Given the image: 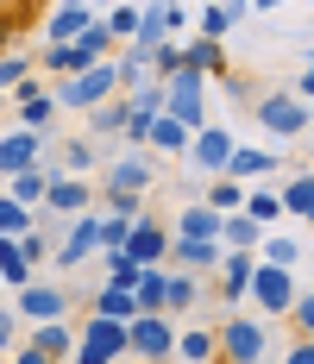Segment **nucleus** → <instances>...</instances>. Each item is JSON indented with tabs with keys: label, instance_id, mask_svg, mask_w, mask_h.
Segmentation results:
<instances>
[{
	"label": "nucleus",
	"instance_id": "nucleus-46",
	"mask_svg": "<svg viewBox=\"0 0 314 364\" xmlns=\"http://www.w3.org/2000/svg\"><path fill=\"white\" fill-rule=\"evenodd\" d=\"M70 364H113V358H101V352H88L82 339H75V352H70Z\"/></svg>",
	"mask_w": 314,
	"mask_h": 364
},
{
	"label": "nucleus",
	"instance_id": "nucleus-42",
	"mask_svg": "<svg viewBox=\"0 0 314 364\" xmlns=\"http://www.w3.org/2000/svg\"><path fill=\"white\" fill-rule=\"evenodd\" d=\"M32 63H26V57H6V50H0V88H19V82H32Z\"/></svg>",
	"mask_w": 314,
	"mask_h": 364
},
{
	"label": "nucleus",
	"instance_id": "nucleus-4",
	"mask_svg": "<svg viewBox=\"0 0 314 364\" xmlns=\"http://www.w3.org/2000/svg\"><path fill=\"white\" fill-rule=\"evenodd\" d=\"M13 314H19V321H32V327L63 321V314H70V295L57 289V283H26V289H13Z\"/></svg>",
	"mask_w": 314,
	"mask_h": 364
},
{
	"label": "nucleus",
	"instance_id": "nucleus-6",
	"mask_svg": "<svg viewBox=\"0 0 314 364\" xmlns=\"http://www.w3.org/2000/svg\"><path fill=\"white\" fill-rule=\"evenodd\" d=\"M113 63H95V70H82V75H70L63 82V107H75V113H88V107H101V101H113Z\"/></svg>",
	"mask_w": 314,
	"mask_h": 364
},
{
	"label": "nucleus",
	"instance_id": "nucleus-37",
	"mask_svg": "<svg viewBox=\"0 0 314 364\" xmlns=\"http://www.w3.org/2000/svg\"><path fill=\"white\" fill-rule=\"evenodd\" d=\"M101 257H107V289H132L139 283V264L126 252H101Z\"/></svg>",
	"mask_w": 314,
	"mask_h": 364
},
{
	"label": "nucleus",
	"instance_id": "nucleus-26",
	"mask_svg": "<svg viewBox=\"0 0 314 364\" xmlns=\"http://www.w3.org/2000/svg\"><path fill=\"white\" fill-rule=\"evenodd\" d=\"M164 283H170V270H164V264L139 270V283H132V301H139V314H164Z\"/></svg>",
	"mask_w": 314,
	"mask_h": 364
},
{
	"label": "nucleus",
	"instance_id": "nucleus-25",
	"mask_svg": "<svg viewBox=\"0 0 314 364\" xmlns=\"http://www.w3.org/2000/svg\"><path fill=\"white\" fill-rule=\"evenodd\" d=\"M239 19H245V0H226V6H214V0H208V6H202V32H195V38L226 44V32H233Z\"/></svg>",
	"mask_w": 314,
	"mask_h": 364
},
{
	"label": "nucleus",
	"instance_id": "nucleus-20",
	"mask_svg": "<svg viewBox=\"0 0 314 364\" xmlns=\"http://www.w3.org/2000/svg\"><path fill=\"white\" fill-rule=\"evenodd\" d=\"M88 195H95V188H88V182L82 176H51V188H44V208H51V214H82V208H88Z\"/></svg>",
	"mask_w": 314,
	"mask_h": 364
},
{
	"label": "nucleus",
	"instance_id": "nucleus-40",
	"mask_svg": "<svg viewBox=\"0 0 314 364\" xmlns=\"http://www.w3.org/2000/svg\"><path fill=\"white\" fill-rule=\"evenodd\" d=\"M75 44H82V50H88V57H95V63H107V50H113V38H107V26H101V19H95V26H88V32L75 38Z\"/></svg>",
	"mask_w": 314,
	"mask_h": 364
},
{
	"label": "nucleus",
	"instance_id": "nucleus-13",
	"mask_svg": "<svg viewBox=\"0 0 314 364\" xmlns=\"http://www.w3.org/2000/svg\"><path fill=\"white\" fill-rule=\"evenodd\" d=\"M38 157H44V139H38V132H6V139H0V176L32 170Z\"/></svg>",
	"mask_w": 314,
	"mask_h": 364
},
{
	"label": "nucleus",
	"instance_id": "nucleus-15",
	"mask_svg": "<svg viewBox=\"0 0 314 364\" xmlns=\"http://www.w3.org/2000/svg\"><path fill=\"white\" fill-rule=\"evenodd\" d=\"M176 50H182V70L226 75V44H214V38H189V44H176Z\"/></svg>",
	"mask_w": 314,
	"mask_h": 364
},
{
	"label": "nucleus",
	"instance_id": "nucleus-35",
	"mask_svg": "<svg viewBox=\"0 0 314 364\" xmlns=\"http://www.w3.org/2000/svg\"><path fill=\"white\" fill-rule=\"evenodd\" d=\"M208 208H214V214H239V208H245V188H239V182H226V176H214Z\"/></svg>",
	"mask_w": 314,
	"mask_h": 364
},
{
	"label": "nucleus",
	"instance_id": "nucleus-11",
	"mask_svg": "<svg viewBox=\"0 0 314 364\" xmlns=\"http://www.w3.org/2000/svg\"><path fill=\"white\" fill-rule=\"evenodd\" d=\"M95 252H101V214H75V232L57 245V264L75 270V264H88Z\"/></svg>",
	"mask_w": 314,
	"mask_h": 364
},
{
	"label": "nucleus",
	"instance_id": "nucleus-21",
	"mask_svg": "<svg viewBox=\"0 0 314 364\" xmlns=\"http://www.w3.org/2000/svg\"><path fill=\"white\" fill-rule=\"evenodd\" d=\"M258 239H264V226L245 214H220V252H258Z\"/></svg>",
	"mask_w": 314,
	"mask_h": 364
},
{
	"label": "nucleus",
	"instance_id": "nucleus-49",
	"mask_svg": "<svg viewBox=\"0 0 314 364\" xmlns=\"http://www.w3.org/2000/svg\"><path fill=\"white\" fill-rule=\"evenodd\" d=\"M245 6H258V13H277V6H289V0H245Z\"/></svg>",
	"mask_w": 314,
	"mask_h": 364
},
{
	"label": "nucleus",
	"instance_id": "nucleus-32",
	"mask_svg": "<svg viewBox=\"0 0 314 364\" xmlns=\"http://www.w3.org/2000/svg\"><path fill=\"white\" fill-rule=\"evenodd\" d=\"M44 70H63V75H82V70H95V57L82 50V44H51L44 50Z\"/></svg>",
	"mask_w": 314,
	"mask_h": 364
},
{
	"label": "nucleus",
	"instance_id": "nucleus-29",
	"mask_svg": "<svg viewBox=\"0 0 314 364\" xmlns=\"http://www.w3.org/2000/svg\"><path fill=\"white\" fill-rule=\"evenodd\" d=\"M0 283L6 289H26L32 283V264L19 257V239H0Z\"/></svg>",
	"mask_w": 314,
	"mask_h": 364
},
{
	"label": "nucleus",
	"instance_id": "nucleus-56",
	"mask_svg": "<svg viewBox=\"0 0 314 364\" xmlns=\"http://www.w3.org/2000/svg\"><path fill=\"white\" fill-rule=\"evenodd\" d=\"M101 6H107V0H101Z\"/></svg>",
	"mask_w": 314,
	"mask_h": 364
},
{
	"label": "nucleus",
	"instance_id": "nucleus-54",
	"mask_svg": "<svg viewBox=\"0 0 314 364\" xmlns=\"http://www.w3.org/2000/svg\"><path fill=\"white\" fill-rule=\"evenodd\" d=\"M214 6H226V0H214Z\"/></svg>",
	"mask_w": 314,
	"mask_h": 364
},
{
	"label": "nucleus",
	"instance_id": "nucleus-8",
	"mask_svg": "<svg viewBox=\"0 0 314 364\" xmlns=\"http://www.w3.org/2000/svg\"><path fill=\"white\" fill-rule=\"evenodd\" d=\"M226 157H233V132H226V126H202V132L189 139V164H195L202 176H220Z\"/></svg>",
	"mask_w": 314,
	"mask_h": 364
},
{
	"label": "nucleus",
	"instance_id": "nucleus-45",
	"mask_svg": "<svg viewBox=\"0 0 314 364\" xmlns=\"http://www.w3.org/2000/svg\"><path fill=\"white\" fill-rule=\"evenodd\" d=\"M13 339H19V314H13V308H0V346H13Z\"/></svg>",
	"mask_w": 314,
	"mask_h": 364
},
{
	"label": "nucleus",
	"instance_id": "nucleus-23",
	"mask_svg": "<svg viewBox=\"0 0 314 364\" xmlns=\"http://www.w3.org/2000/svg\"><path fill=\"white\" fill-rule=\"evenodd\" d=\"M170 239H220V214H214L208 201H195V208L176 214V232H170Z\"/></svg>",
	"mask_w": 314,
	"mask_h": 364
},
{
	"label": "nucleus",
	"instance_id": "nucleus-51",
	"mask_svg": "<svg viewBox=\"0 0 314 364\" xmlns=\"http://www.w3.org/2000/svg\"><path fill=\"white\" fill-rule=\"evenodd\" d=\"M13 6H19V0H0V26H6V19H13Z\"/></svg>",
	"mask_w": 314,
	"mask_h": 364
},
{
	"label": "nucleus",
	"instance_id": "nucleus-9",
	"mask_svg": "<svg viewBox=\"0 0 314 364\" xmlns=\"http://www.w3.org/2000/svg\"><path fill=\"white\" fill-rule=\"evenodd\" d=\"M120 252L132 257L139 270H151V264H164V252H170V232H164L157 220H145V214H139V226L126 232V245H120Z\"/></svg>",
	"mask_w": 314,
	"mask_h": 364
},
{
	"label": "nucleus",
	"instance_id": "nucleus-52",
	"mask_svg": "<svg viewBox=\"0 0 314 364\" xmlns=\"http://www.w3.org/2000/svg\"><path fill=\"white\" fill-rule=\"evenodd\" d=\"M19 6H38V0H19Z\"/></svg>",
	"mask_w": 314,
	"mask_h": 364
},
{
	"label": "nucleus",
	"instance_id": "nucleus-36",
	"mask_svg": "<svg viewBox=\"0 0 314 364\" xmlns=\"http://www.w3.org/2000/svg\"><path fill=\"white\" fill-rule=\"evenodd\" d=\"M245 220H258V226H264V232H271V226H277V214H283V201L277 195H264V188H258V195H245V208H239Z\"/></svg>",
	"mask_w": 314,
	"mask_h": 364
},
{
	"label": "nucleus",
	"instance_id": "nucleus-18",
	"mask_svg": "<svg viewBox=\"0 0 314 364\" xmlns=\"http://www.w3.org/2000/svg\"><path fill=\"white\" fill-rule=\"evenodd\" d=\"M164 257H176V270H208V264H220V239H170V252Z\"/></svg>",
	"mask_w": 314,
	"mask_h": 364
},
{
	"label": "nucleus",
	"instance_id": "nucleus-39",
	"mask_svg": "<svg viewBox=\"0 0 314 364\" xmlns=\"http://www.w3.org/2000/svg\"><path fill=\"white\" fill-rule=\"evenodd\" d=\"M258 245H264L258 264H277V270H289V264L302 257V245H295V239H277V232H271V239H258Z\"/></svg>",
	"mask_w": 314,
	"mask_h": 364
},
{
	"label": "nucleus",
	"instance_id": "nucleus-38",
	"mask_svg": "<svg viewBox=\"0 0 314 364\" xmlns=\"http://www.w3.org/2000/svg\"><path fill=\"white\" fill-rule=\"evenodd\" d=\"M126 126V101H101V107H88V132H120Z\"/></svg>",
	"mask_w": 314,
	"mask_h": 364
},
{
	"label": "nucleus",
	"instance_id": "nucleus-28",
	"mask_svg": "<svg viewBox=\"0 0 314 364\" xmlns=\"http://www.w3.org/2000/svg\"><path fill=\"white\" fill-rule=\"evenodd\" d=\"M202 301V283L189 277V270H176L170 283H164V314H182V308H195Z\"/></svg>",
	"mask_w": 314,
	"mask_h": 364
},
{
	"label": "nucleus",
	"instance_id": "nucleus-2",
	"mask_svg": "<svg viewBox=\"0 0 314 364\" xmlns=\"http://www.w3.org/2000/svg\"><path fill=\"white\" fill-rule=\"evenodd\" d=\"M264 352H271V333L251 314H233L226 327L214 333V358L220 364H264Z\"/></svg>",
	"mask_w": 314,
	"mask_h": 364
},
{
	"label": "nucleus",
	"instance_id": "nucleus-3",
	"mask_svg": "<svg viewBox=\"0 0 314 364\" xmlns=\"http://www.w3.org/2000/svg\"><path fill=\"white\" fill-rule=\"evenodd\" d=\"M126 352L145 364H170L176 358V327L170 314H139V321H126Z\"/></svg>",
	"mask_w": 314,
	"mask_h": 364
},
{
	"label": "nucleus",
	"instance_id": "nucleus-34",
	"mask_svg": "<svg viewBox=\"0 0 314 364\" xmlns=\"http://www.w3.org/2000/svg\"><path fill=\"white\" fill-rule=\"evenodd\" d=\"M95 314H107V321H139V301H132V289H101L95 295Z\"/></svg>",
	"mask_w": 314,
	"mask_h": 364
},
{
	"label": "nucleus",
	"instance_id": "nucleus-47",
	"mask_svg": "<svg viewBox=\"0 0 314 364\" xmlns=\"http://www.w3.org/2000/svg\"><path fill=\"white\" fill-rule=\"evenodd\" d=\"M283 364H314V339H302V346H295V352H289Z\"/></svg>",
	"mask_w": 314,
	"mask_h": 364
},
{
	"label": "nucleus",
	"instance_id": "nucleus-17",
	"mask_svg": "<svg viewBox=\"0 0 314 364\" xmlns=\"http://www.w3.org/2000/svg\"><path fill=\"white\" fill-rule=\"evenodd\" d=\"M271 170H277V157H271V151L233 145V157H226V170H220V176H226V182H251V176H271Z\"/></svg>",
	"mask_w": 314,
	"mask_h": 364
},
{
	"label": "nucleus",
	"instance_id": "nucleus-41",
	"mask_svg": "<svg viewBox=\"0 0 314 364\" xmlns=\"http://www.w3.org/2000/svg\"><path fill=\"white\" fill-rule=\"evenodd\" d=\"M289 321L302 327V339H314V289H308V295H295V301H289Z\"/></svg>",
	"mask_w": 314,
	"mask_h": 364
},
{
	"label": "nucleus",
	"instance_id": "nucleus-43",
	"mask_svg": "<svg viewBox=\"0 0 314 364\" xmlns=\"http://www.w3.org/2000/svg\"><path fill=\"white\" fill-rule=\"evenodd\" d=\"M88 164H95V145H88V139H75V145L63 151V170H75V176H82Z\"/></svg>",
	"mask_w": 314,
	"mask_h": 364
},
{
	"label": "nucleus",
	"instance_id": "nucleus-50",
	"mask_svg": "<svg viewBox=\"0 0 314 364\" xmlns=\"http://www.w3.org/2000/svg\"><path fill=\"white\" fill-rule=\"evenodd\" d=\"M302 95H314V50H308V75H302Z\"/></svg>",
	"mask_w": 314,
	"mask_h": 364
},
{
	"label": "nucleus",
	"instance_id": "nucleus-24",
	"mask_svg": "<svg viewBox=\"0 0 314 364\" xmlns=\"http://www.w3.org/2000/svg\"><path fill=\"white\" fill-rule=\"evenodd\" d=\"M26 346H38L44 358H57V364H63V358L75 352V327H70V321H44V327L26 339Z\"/></svg>",
	"mask_w": 314,
	"mask_h": 364
},
{
	"label": "nucleus",
	"instance_id": "nucleus-7",
	"mask_svg": "<svg viewBox=\"0 0 314 364\" xmlns=\"http://www.w3.org/2000/svg\"><path fill=\"white\" fill-rule=\"evenodd\" d=\"M251 301H258L264 314H289V301H295L289 270H277V264H258V270H251Z\"/></svg>",
	"mask_w": 314,
	"mask_h": 364
},
{
	"label": "nucleus",
	"instance_id": "nucleus-16",
	"mask_svg": "<svg viewBox=\"0 0 314 364\" xmlns=\"http://www.w3.org/2000/svg\"><path fill=\"white\" fill-rule=\"evenodd\" d=\"M57 119V101L51 95H38L32 82H19V132H38L44 139V126Z\"/></svg>",
	"mask_w": 314,
	"mask_h": 364
},
{
	"label": "nucleus",
	"instance_id": "nucleus-1",
	"mask_svg": "<svg viewBox=\"0 0 314 364\" xmlns=\"http://www.w3.org/2000/svg\"><path fill=\"white\" fill-rule=\"evenodd\" d=\"M164 113H170L176 126H189V132L214 126V119H208V75H195V70H176L170 82H164Z\"/></svg>",
	"mask_w": 314,
	"mask_h": 364
},
{
	"label": "nucleus",
	"instance_id": "nucleus-10",
	"mask_svg": "<svg viewBox=\"0 0 314 364\" xmlns=\"http://www.w3.org/2000/svg\"><path fill=\"white\" fill-rule=\"evenodd\" d=\"M88 26H95V0H63V6L44 19V38H51V44H75Z\"/></svg>",
	"mask_w": 314,
	"mask_h": 364
},
{
	"label": "nucleus",
	"instance_id": "nucleus-48",
	"mask_svg": "<svg viewBox=\"0 0 314 364\" xmlns=\"http://www.w3.org/2000/svg\"><path fill=\"white\" fill-rule=\"evenodd\" d=\"M13 364H57V358H44L38 346H26V352H19V358H13Z\"/></svg>",
	"mask_w": 314,
	"mask_h": 364
},
{
	"label": "nucleus",
	"instance_id": "nucleus-12",
	"mask_svg": "<svg viewBox=\"0 0 314 364\" xmlns=\"http://www.w3.org/2000/svg\"><path fill=\"white\" fill-rule=\"evenodd\" d=\"M75 339H82L88 352H101V358H126V321H107V314H88Z\"/></svg>",
	"mask_w": 314,
	"mask_h": 364
},
{
	"label": "nucleus",
	"instance_id": "nucleus-19",
	"mask_svg": "<svg viewBox=\"0 0 314 364\" xmlns=\"http://www.w3.org/2000/svg\"><path fill=\"white\" fill-rule=\"evenodd\" d=\"M251 270H258V252H220V277H226V301H245V295H251Z\"/></svg>",
	"mask_w": 314,
	"mask_h": 364
},
{
	"label": "nucleus",
	"instance_id": "nucleus-31",
	"mask_svg": "<svg viewBox=\"0 0 314 364\" xmlns=\"http://www.w3.org/2000/svg\"><path fill=\"white\" fill-rule=\"evenodd\" d=\"M283 214L314 220V176H289L283 182Z\"/></svg>",
	"mask_w": 314,
	"mask_h": 364
},
{
	"label": "nucleus",
	"instance_id": "nucleus-27",
	"mask_svg": "<svg viewBox=\"0 0 314 364\" xmlns=\"http://www.w3.org/2000/svg\"><path fill=\"white\" fill-rule=\"evenodd\" d=\"M189 139H195L189 126H176L170 113H157V119H151V139H145V145H151V151H176V157H182V151H189Z\"/></svg>",
	"mask_w": 314,
	"mask_h": 364
},
{
	"label": "nucleus",
	"instance_id": "nucleus-22",
	"mask_svg": "<svg viewBox=\"0 0 314 364\" xmlns=\"http://www.w3.org/2000/svg\"><path fill=\"white\" fill-rule=\"evenodd\" d=\"M145 182H151V164L145 157H120L107 170V195H145Z\"/></svg>",
	"mask_w": 314,
	"mask_h": 364
},
{
	"label": "nucleus",
	"instance_id": "nucleus-30",
	"mask_svg": "<svg viewBox=\"0 0 314 364\" xmlns=\"http://www.w3.org/2000/svg\"><path fill=\"white\" fill-rule=\"evenodd\" d=\"M176 358H182V364H214V333L208 327L176 333Z\"/></svg>",
	"mask_w": 314,
	"mask_h": 364
},
{
	"label": "nucleus",
	"instance_id": "nucleus-44",
	"mask_svg": "<svg viewBox=\"0 0 314 364\" xmlns=\"http://www.w3.org/2000/svg\"><path fill=\"white\" fill-rule=\"evenodd\" d=\"M19 257H26L32 270H38V264H44V232H38V226H32V232H26V239H19Z\"/></svg>",
	"mask_w": 314,
	"mask_h": 364
},
{
	"label": "nucleus",
	"instance_id": "nucleus-53",
	"mask_svg": "<svg viewBox=\"0 0 314 364\" xmlns=\"http://www.w3.org/2000/svg\"><path fill=\"white\" fill-rule=\"evenodd\" d=\"M308 139H314V119H308Z\"/></svg>",
	"mask_w": 314,
	"mask_h": 364
},
{
	"label": "nucleus",
	"instance_id": "nucleus-55",
	"mask_svg": "<svg viewBox=\"0 0 314 364\" xmlns=\"http://www.w3.org/2000/svg\"><path fill=\"white\" fill-rule=\"evenodd\" d=\"M0 295H6V283H0Z\"/></svg>",
	"mask_w": 314,
	"mask_h": 364
},
{
	"label": "nucleus",
	"instance_id": "nucleus-33",
	"mask_svg": "<svg viewBox=\"0 0 314 364\" xmlns=\"http://www.w3.org/2000/svg\"><path fill=\"white\" fill-rule=\"evenodd\" d=\"M32 226H38V214H32V208H19L13 195H0V239H26Z\"/></svg>",
	"mask_w": 314,
	"mask_h": 364
},
{
	"label": "nucleus",
	"instance_id": "nucleus-14",
	"mask_svg": "<svg viewBox=\"0 0 314 364\" xmlns=\"http://www.w3.org/2000/svg\"><path fill=\"white\" fill-rule=\"evenodd\" d=\"M57 176V164H32V170H19V176H6V195L19 201V208H44V188Z\"/></svg>",
	"mask_w": 314,
	"mask_h": 364
},
{
	"label": "nucleus",
	"instance_id": "nucleus-5",
	"mask_svg": "<svg viewBox=\"0 0 314 364\" xmlns=\"http://www.w3.org/2000/svg\"><path fill=\"white\" fill-rule=\"evenodd\" d=\"M258 126L264 132H277V139H295V132H308V101H295V95H264L258 101Z\"/></svg>",
	"mask_w": 314,
	"mask_h": 364
}]
</instances>
